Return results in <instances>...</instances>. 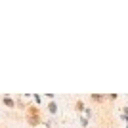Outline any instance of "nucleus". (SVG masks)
I'll return each instance as SVG.
<instances>
[{"mask_svg":"<svg viewBox=\"0 0 128 128\" xmlns=\"http://www.w3.org/2000/svg\"><path fill=\"white\" fill-rule=\"evenodd\" d=\"M27 118H29V122H31V124H36L38 122V109H36V107H29Z\"/></svg>","mask_w":128,"mask_h":128,"instance_id":"f257e3e1","label":"nucleus"},{"mask_svg":"<svg viewBox=\"0 0 128 128\" xmlns=\"http://www.w3.org/2000/svg\"><path fill=\"white\" fill-rule=\"evenodd\" d=\"M48 109H50V113H56V111H58V105H56V103H54V102H50Z\"/></svg>","mask_w":128,"mask_h":128,"instance_id":"f03ea898","label":"nucleus"},{"mask_svg":"<svg viewBox=\"0 0 128 128\" xmlns=\"http://www.w3.org/2000/svg\"><path fill=\"white\" fill-rule=\"evenodd\" d=\"M4 103H6V105H14V100H12V98H4Z\"/></svg>","mask_w":128,"mask_h":128,"instance_id":"7ed1b4c3","label":"nucleus"}]
</instances>
